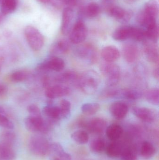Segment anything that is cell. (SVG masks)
<instances>
[{"label": "cell", "instance_id": "1", "mask_svg": "<svg viewBox=\"0 0 159 160\" xmlns=\"http://www.w3.org/2000/svg\"><path fill=\"white\" fill-rule=\"evenodd\" d=\"M100 83L99 75L93 70L86 71L78 79V86L82 92L87 95L94 94Z\"/></svg>", "mask_w": 159, "mask_h": 160}, {"label": "cell", "instance_id": "2", "mask_svg": "<svg viewBox=\"0 0 159 160\" xmlns=\"http://www.w3.org/2000/svg\"><path fill=\"white\" fill-rule=\"evenodd\" d=\"M24 35L30 48L34 51H40L44 44V38L35 27L28 26L24 30Z\"/></svg>", "mask_w": 159, "mask_h": 160}, {"label": "cell", "instance_id": "3", "mask_svg": "<svg viewBox=\"0 0 159 160\" xmlns=\"http://www.w3.org/2000/svg\"><path fill=\"white\" fill-rule=\"evenodd\" d=\"M26 128L32 132H41L46 133L49 132L53 125L47 119L45 120L40 117L29 116L25 120Z\"/></svg>", "mask_w": 159, "mask_h": 160}, {"label": "cell", "instance_id": "4", "mask_svg": "<svg viewBox=\"0 0 159 160\" xmlns=\"http://www.w3.org/2000/svg\"><path fill=\"white\" fill-rule=\"evenodd\" d=\"M101 70L108 86H115L118 83L120 78V69L118 65L107 63L101 66Z\"/></svg>", "mask_w": 159, "mask_h": 160}, {"label": "cell", "instance_id": "5", "mask_svg": "<svg viewBox=\"0 0 159 160\" xmlns=\"http://www.w3.org/2000/svg\"><path fill=\"white\" fill-rule=\"evenodd\" d=\"M29 146L31 152L35 155L44 156L49 154L50 144L43 136H34L30 139Z\"/></svg>", "mask_w": 159, "mask_h": 160}, {"label": "cell", "instance_id": "6", "mask_svg": "<svg viewBox=\"0 0 159 160\" xmlns=\"http://www.w3.org/2000/svg\"><path fill=\"white\" fill-rule=\"evenodd\" d=\"M76 55L89 64H93L97 60V52L94 46L85 44L78 47L76 50Z\"/></svg>", "mask_w": 159, "mask_h": 160}, {"label": "cell", "instance_id": "7", "mask_svg": "<svg viewBox=\"0 0 159 160\" xmlns=\"http://www.w3.org/2000/svg\"><path fill=\"white\" fill-rule=\"evenodd\" d=\"M70 41L74 44H79L85 41L87 36V29L84 22L79 19L76 22L70 32Z\"/></svg>", "mask_w": 159, "mask_h": 160}, {"label": "cell", "instance_id": "8", "mask_svg": "<svg viewBox=\"0 0 159 160\" xmlns=\"http://www.w3.org/2000/svg\"><path fill=\"white\" fill-rule=\"evenodd\" d=\"M65 62L61 58L52 56L37 65V69L40 71H54L60 72L64 68Z\"/></svg>", "mask_w": 159, "mask_h": 160}, {"label": "cell", "instance_id": "9", "mask_svg": "<svg viewBox=\"0 0 159 160\" xmlns=\"http://www.w3.org/2000/svg\"><path fill=\"white\" fill-rule=\"evenodd\" d=\"M81 126L87 128L91 133L101 134L106 128V122L103 118H95L86 122H83Z\"/></svg>", "mask_w": 159, "mask_h": 160}, {"label": "cell", "instance_id": "10", "mask_svg": "<svg viewBox=\"0 0 159 160\" xmlns=\"http://www.w3.org/2000/svg\"><path fill=\"white\" fill-rule=\"evenodd\" d=\"M132 112L136 117L147 123L154 122L157 118L156 111L151 108L136 106L133 108Z\"/></svg>", "mask_w": 159, "mask_h": 160}, {"label": "cell", "instance_id": "11", "mask_svg": "<svg viewBox=\"0 0 159 160\" xmlns=\"http://www.w3.org/2000/svg\"><path fill=\"white\" fill-rule=\"evenodd\" d=\"M71 89L68 87L63 85L58 84L50 86L47 88L45 95L50 99L62 98L69 95Z\"/></svg>", "mask_w": 159, "mask_h": 160}, {"label": "cell", "instance_id": "12", "mask_svg": "<svg viewBox=\"0 0 159 160\" xmlns=\"http://www.w3.org/2000/svg\"><path fill=\"white\" fill-rule=\"evenodd\" d=\"M74 13L72 9L71 8H65L63 11L62 20L61 30L63 35L69 34L72 28Z\"/></svg>", "mask_w": 159, "mask_h": 160}, {"label": "cell", "instance_id": "13", "mask_svg": "<svg viewBox=\"0 0 159 160\" xmlns=\"http://www.w3.org/2000/svg\"><path fill=\"white\" fill-rule=\"evenodd\" d=\"M123 57L127 62L132 63L137 61L140 56V51L134 43H128L122 48Z\"/></svg>", "mask_w": 159, "mask_h": 160}, {"label": "cell", "instance_id": "14", "mask_svg": "<svg viewBox=\"0 0 159 160\" xmlns=\"http://www.w3.org/2000/svg\"><path fill=\"white\" fill-rule=\"evenodd\" d=\"M154 43L146 39L143 41L144 52L148 61L154 64H158L159 52L157 48Z\"/></svg>", "mask_w": 159, "mask_h": 160}, {"label": "cell", "instance_id": "15", "mask_svg": "<svg viewBox=\"0 0 159 160\" xmlns=\"http://www.w3.org/2000/svg\"><path fill=\"white\" fill-rule=\"evenodd\" d=\"M108 12L111 17L122 23L128 22L132 16V13L131 11L125 10L119 7H111Z\"/></svg>", "mask_w": 159, "mask_h": 160}, {"label": "cell", "instance_id": "16", "mask_svg": "<svg viewBox=\"0 0 159 160\" xmlns=\"http://www.w3.org/2000/svg\"><path fill=\"white\" fill-rule=\"evenodd\" d=\"M109 111L115 118L122 119L127 116L129 112V107L124 102L116 101L110 105Z\"/></svg>", "mask_w": 159, "mask_h": 160}, {"label": "cell", "instance_id": "17", "mask_svg": "<svg viewBox=\"0 0 159 160\" xmlns=\"http://www.w3.org/2000/svg\"><path fill=\"white\" fill-rule=\"evenodd\" d=\"M102 59L107 63H113L119 59L120 53L118 49L114 46H107L102 49Z\"/></svg>", "mask_w": 159, "mask_h": 160}, {"label": "cell", "instance_id": "18", "mask_svg": "<svg viewBox=\"0 0 159 160\" xmlns=\"http://www.w3.org/2000/svg\"><path fill=\"white\" fill-rule=\"evenodd\" d=\"M43 112L47 118V119L49 120L54 125L59 120L62 119L58 106H53L49 104L43 108Z\"/></svg>", "mask_w": 159, "mask_h": 160}, {"label": "cell", "instance_id": "19", "mask_svg": "<svg viewBox=\"0 0 159 160\" xmlns=\"http://www.w3.org/2000/svg\"><path fill=\"white\" fill-rule=\"evenodd\" d=\"M133 26H123L116 29L113 33V38L116 41H122L131 38L133 32Z\"/></svg>", "mask_w": 159, "mask_h": 160}, {"label": "cell", "instance_id": "20", "mask_svg": "<svg viewBox=\"0 0 159 160\" xmlns=\"http://www.w3.org/2000/svg\"><path fill=\"white\" fill-rule=\"evenodd\" d=\"M70 45L67 40H59L52 45L50 48V53L52 56L64 54L70 49Z\"/></svg>", "mask_w": 159, "mask_h": 160}, {"label": "cell", "instance_id": "21", "mask_svg": "<svg viewBox=\"0 0 159 160\" xmlns=\"http://www.w3.org/2000/svg\"><path fill=\"white\" fill-rule=\"evenodd\" d=\"M123 133V128L118 124H112L105 129L106 136L111 141H118L121 138Z\"/></svg>", "mask_w": 159, "mask_h": 160}, {"label": "cell", "instance_id": "22", "mask_svg": "<svg viewBox=\"0 0 159 160\" xmlns=\"http://www.w3.org/2000/svg\"><path fill=\"white\" fill-rule=\"evenodd\" d=\"M123 148L122 145L119 142L117 141H112L111 143L106 146L105 153L109 158H115L120 157Z\"/></svg>", "mask_w": 159, "mask_h": 160}, {"label": "cell", "instance_id": "23", "mask_svg": "<svg viewBox=\"0 0 159 160\" xmlns=\"http://www.w3.org/2000/svg\"><path fill=\"white\" fill-rule=\"evenodd\" d=\"M159 0H149L145 6L143 12L148 17L157 19L159 13Z\"/></svg>", "mask_w": 159, "mask_h": 160}, {"label": "cell", "instance_id": "24", "mask_svg": "<svg viewBox=\"0 0 159 160\" xmlns=\"http://www.w3.org/2000/svg\"><path fill=\"white\" fill-rule=\"evenodd\" d=\"M140 153L143 158L149 159L154 157L156 153V149L154 145L150 142L145 141L141 146Z\"/></svg>", "mask_w": 159, "mask_h": 160}, {"label": "cell", "instance_id": "25", "mask_svg": "<svg viewBox=\"0 0 159 160\" xmlns=\"http://www.w3.org/2000/svg\"><path fill=\"white\" fill-rule=\"evenodd\" d=\"M15 158V151L11 146L0 142V159L2 160H14Z\"/></svg>", "mask_w": 159, "mask_h": 160}, {"label": "cell", "instance_id": "26", "mask_svg": "<svg viewBox=\"0 0 159 160\" xmlns=\"http://www.w3.org/2000/svg\"><path fill=\"white\" fill-rule=\"evenodd\" d=\"M77 79V75L74 71H67L57 76L54 81L59 83H65L76 81Z\"/></svg>", "mask_w": 159, "mask_h": 160}, {"label": "cell", "instance_id": "27", "mask_svg": "<svg viewBox=\"0 0 159 160\" xmlns=\"http://www.w3.org/2000/svg\"><path fill=\"white\" fill-rule=\"evenodd\" d=\"M106 145L105 141L101 138H97L91 141L90 149L92 152L100 154L105 151Z\"/></svg>", "mask_w": 159, "mask_h": 160}, {"label": "cell", "instance_id": "28", "mask_svg": "<svg viewBox=\"0 0 159 160\" xmlns=\"http://www.w3.org/2000/svg\"><path fill=\"white\" fill-rule=\"evenodd\" d=\"M1 12L4 15L14 12L17 6L18 0H2Z\"/></svg>", "mask_w": 159, "mask_h": 160}, {"label": "cell", "instance_id": "29", "mask_svg": "<svg viewBox=\"0 0 159 160\" xmlns=\"http://www.w3.org/2000/svg\"><path fill=\"white\" fill-rule=\"evenodd\" d=\"M71 137L75 142L79 144L87 143L89 139L88 132L83 130H79L73 132Z\"/></svg>", "mask_w": 159, "mask_h": 160}, {"label": "cell", "instance_id": "30", "mask_svg": "<svg viewBox=\"0 0 159 160\" xmlns=\"http://www.w3.org/2000/svg\"><path fill=\"white\" fill-rule=\"evenodd\" d=\"M0 126L7 130H11L14 128L13 122L9 119L5 110L2 106H0Z\"/></svg>", "mask_w": 159, "mask_h": 160}, {"label": "cell", "instance_id": "31", "mask_svg": "<svg viewBox=\"0 0 159 160\" xmlns=\"http://www.w3.org/2000/svg\"><path fill=\"white\" fill-rule=\"evenodd\" d=\"M101 11L100 6L95 2H91L86 7L83 13L86 17L92 18L97 17Z\"/></svg>", "mask_w": 159, "mask_h": 160}, {"label": "cell", "instance_id": "32", "mask_svg": "<svg viewBox=\"0 0 159 160\" xmlns=\"http://www.w3.org/2000/svg\"><path fill=\"white\" fill-rule=\"evenodd\" d=\"M118 96H121L130 100H135L141 98L142 93L136 89H126L119 91Z\"/></svg>", "mask_w": 159, "mask_h": 160}, {"label": "cell", "instance_id": "33", "mask_svg": "<svg viewBox=\"0 0 159 160\" xmlns=\"http://www.w3.org/2000/svg\"><path fill=\"white\" fill-rule=\"evenodd\" d=\"M100 105L97 102H89L83 104L81 107L82 112L86 115L95 114L99 111Z\"/></svg>", "mask_w": 159, "mask_h": 160}, {"label": "cell", "instance_id": "34", "mask_svg": "<svg viewBox=\"0 0 159 160\" xmlns=\"http://www.w3.org/2000/svg\"><path fill=\"white\" fill-rule=\"evenodd\" d=\"M147 39L155 43L158 40L159 28L157 23L145 30Z\"/></svg>", "mask_w": 159, "mask_h": 160}, {"label": "cell", "instance_id": "35", "mask_svg": "<svg viewBox=\"0 0 159 160\" xmlns=\"http://www.w3.org/2000/svg\"><path fill=\"white\" fill-rule=\"evenodd\" d=\"M147 100L153 105H158L159 103V90L158 88L149 89L145 94Z\"/></svg>", "mask_w": 159, "mask_h": 160}, {"label": "cell", "instance_id": "36", "mask_svg": "<svg viewBox=\"0 0 159 160\" xmlns=\"http://www.w3.org/2000/svg\"><path fill=\"white\" fill-rule=\"evenodd\" d=\"M15 133L11 131H4L1 135V142L7 145L11 146L14 143L16 140Z\"/></svg>", "mask_w": 159, "mask_h": 160}, {"label": "cell", "instance_id": "37", "mask_svg": "<svg viewBox=\"0 0 159 160\" xmlns=\"http://www.w3.org/2000/svg\"><path fill=\"white\" fill-rule=\"evenodd\" d=\"M58 107L60 111L61 119L68 117L71 112V102L67 100L62 99L60 102Z\"/></svg>", "mask_w": 159, "mask_h": 160}, {"label": "cell", "instance_id": "38", "mask_svg": "<svg viewBox=\"0 0 159 160\" xmlns=\"http://www.w3.org/2000/svg\"><path fill=\"white\" fill-rule=\"evenodd\" d=\"M121 160H137L138 156L134 148H123L120 156Z\"/></svg>", "mask_w": 159, "mask_h": 160}, {"label": "cell", "instance_id": "39", "mask_svg": "<svg viewBox=\"0 0 159 160\" xmlns=\"http://www.w3.org/2000/svg\"><path fill=\"white\" fill-rule=\"evenodd\" d=\"M29 76V74L26 71L18 70L12 73L10 79L14 82H20L27 80Z\"/></svg>", "mask_w": 159, "mask_h": 160}, {"label": "cell", "instance_id": "40", "mask_svg": "<svg viewBox=\"0 0 159 160\" xmlns=\"http://www.w3.org/2000/svg\"><path fill=\"white\" fill-rule=\"evenodd\" d=\"M132 39L137 41H143L147 39L145 31L141 28L133 27Z\"/></svg>", "mask_w": 159, "mask_h": 160}, {"label": "cell", "instance_id": "41", "mask_svg": "<svg viewBox=\"0 0 159 160\" xmlns=\"http://www.w3.org/2000/svg\"><path fill=\"white\" fill-rule=\"evenodd\" d=\"M27 111L30 116L33 117L42 116L40 108L35 104H30L27 107Z\"/></svg>", "mask_w": 159, "mask_h": 160}, {"label": "cell", "instance_id": "42", "mask_svg": "<svg viewBox=\"0 0 159 160\" xmlns=\"http://www.w3.org/2000/svg\"><path fill=\"white\" fill-rule=\"evenodd\" d=\"M63 2L67 6V7L71 8L76 5L77 0H62Z\"/></svg>", "mask_w": 159, "mask_h": 160}, {"label": "cell", "instance_id": "43", "mask_svg": "<svg viewBox=\"0 0 159 160\" xmlns=\"http://www.w3.org/2000/svg\"><path fill=\"white\" fill-rule=\"evenodd\" d=\"M7 89V87L3 84L0 83V97L3 96L6 93Z\"/></svg>", "mask_w": 159, "mask_h": 160}, {"label": "cell", "instance_id": "44", "mask_svg": "<svg viewBox=\"0 0 159 160\" xmlns=\"http://www.w3.org/2000/svg\"><path fill=\"white\" fill-rule=\"evenodd\" d=\"M154 77H155L156 79L158 80L159 79V70L158 68H157V69H155L154 71Z\"/></svg>", "mask_w": 159, "mask_h": 160}, {"label": "cell", "instance_id": "45", "mask_svg": "<svg viewBox=\"0 0 159 160\" xmlns=\"http://www.w3.org/2000/svg\"><path fill=\"white\" fill-rule=\"evenodd\" d=\"M125 2L129 4H133L136 2L140 0H123Z\"/></svg>", "mask_w": 159, "mask_h": 160}, {"label": "cell", "instance_id": "46", "mask_svg": "<svg viewBox=\"0 0 159 160\" xmlns=\"http://www.w3.org/2000/svg\"><path fill=\"white\" fill-rule=\"evenodd\" d=\"M4 16V15L2 12L0 13V24L3 21Z\"/></svg>", "mask_w": 159, "mask_h": 160}, {"label": "cell", "instance_id": "47", "mask_svg": "<svg viewBox=\"0 0 159 160\" xmlns=\"http://www.w3.org/2000/svg\"><path fill=\"white\" fill-rule=\"evenodd\" d=\"M38 1H40L41 2L47 3H48L49 2H50V0H38Z\"/></svg>", "mask_w": 159, "mask_h": 160}, {"label": "cell", "instance_id": "48", "mask_svg": "<svg viewBox=\"0 0 159 160\" xmlns=\"http://www.w3.org/2000/svg\"><path fill=\"white\" fill-rule=\"evenodd\" d=\"M1 66H0V72H1Z\"/></svg>", "mask_w": 159, "mask_h": 160}, {"label": "cell", "instance_id": "49", "mask_svg": "<svg viewBox=\"0 0 159 160\" xmlns=\"http://www.w3.org/2000/svg\"><path fill=\"white\" fill-rule=\"evenodd\" d=\"M2 2V0H0V2Z\"/></svg>", "mask_w": 159, "mask_h": 160}]
</instances>
